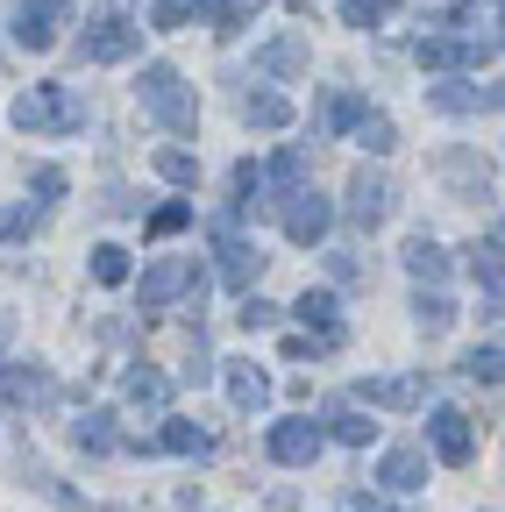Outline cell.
I'll use <instances>...</instances> for the list:
<instances>
[{"mask_svg":"<svg viewBox=\"0 0 505 512\" xmlns=\"http://www.w3.org/2000/svg\"><path fill=\"white\" fill-rule=\"evenodd\" d=\"M136 100H143V114L157 128H171V136H193V128H200V100H193V86H185L171 64H143Z\"/></svg>","mask_w":505,"mask_h":512,"instance_id":"obj_1","label":"cell"},{"mask_svg":"<svg viewBox=\"0 0 505 512\" xmlns=\"http://www.w3.org/2000/svg\"><path fill=\"white\" fill-rule=\"evenodd\" d=\"M8 121L29 128V136H79V128H86V100L72 86H29L8 107Z\"/></svg>","mask_w":505,"mask_h":512,"instance_id":"obj_2","label":"cell"},{"mask_svg":"<svg viewBox=\"0 0 505 512\" xmlns=\"http://www.w3.org/2000/svg\"><path fill=\"white\" fill-rule=\"evenodd\" d=\"M413 57L427 64V72H470V64L491 57V36L484 29H449V36H420Z\"/></svg>","mask_w":505,"mask_h":512,"instance_id":"obj_3","label":"cell"},{"mask_svg":"<svg viewBox=\"0 0 505 512\" xmlns=\"http://www.w3.org/2000/svg\"><path fill=\"white\" fill-rule=\"evenodd\" d=\"M143 50V29L129 15H93L86 36H79V57L86 64H121V57H136Z\"/></svg>","mask_w":505,"mask_h":512,"instance_id":"obj_4","label":"cell"},{"mask_svg":"<svg viewBox=\"0 0 505 512\" xmlns=\"http://www.w3.org/2000/svg\"><path fill=\"white\" fill-rule=\"evenodd\" d=\"M214 256H221L214 271H221V285H228V292H249V285L264 278V256L235 235V214H221V221H214Z\"/></svg>","mask_w":505,"mask_h":512,"instance_id":"obj_5","label":"cell"},{"mask_svg":"<svg viewBox=\"0 0 505 512\" xmlns=\"http://www.w3.org/2000/svg\"><path fill=\"white\" fill-rule=\"evenodd\" d=\"M392 207H399L392 178L363 164V171L349 178V207H342V214H349V228H385V221H392Z\"/></svg>","mask_w":505,"mask_h":512,"instance_id":"obj_6","label":"cell"},{"mask_svg":"<svg viewBox=\"0 0 505 512\" xmlns=\"http://www.w3.org/2000/svg\"><path fill=\"white\" fill-rule=\"evenodd\" d=\"M278 221H285V235H292L299 249H313V242H321V235L335 228V207H328L313 185H299L292 200H278Z\"/></svg>","mask_w":505,"mask_h":512,"instance_id":"obj_7","label":"cell"},{"mask_svg":"<svg viewBox=\"0 0 505 512\" xmlns=\"http://www.w3.org/2000/svg\"><path fill=\"white\" fill-rule=\"evenodd\" d=\"M200 285V256H157V264L143 271V313H157V306H171L178 292H193Z\"/></svg>","mask_w":505,"mask_h":512,"instance_id":"obj_8","label":"cell"},{"mask_svg":"<svg viewBox=\"0 0 505 512\" xmlns=\"http://www.w3.org/2000/svg\"><path fill=\"white\" fill-rule=\"evenodd\" d=\"M72 15V0H15V43L22 50H50L57 29H65Z\"/></svg>","mask_w":505,"mask_h":512,"instance_id":"obj_9","label":"cell"},{"mask_svg":"<svg viewBox=\"0 0 505 512\" xmlns=\"http://www.w3.org/2000/svg\"><path fill=\"white\" fill-rule=\"evenodd\" d=\"M313 456H321V427H313V420L292 413V420L271 427V463H292V470H299V463H313Z\"/></svg>","mask_w":505,"mask_h":512,"instance_id":"obj_10","label":"cell"},{"mask_svg":"<svg viewBox=\"0 0 505 512\" xmlns=\"http://www.w3.org/2000/svg\"><path fill=\"white\" fill-rule=\"evenodd\" d=\"M434 456H441V463H456V470L477 456V434H470V420H463L456 406H434Z\"/></svg>","mask_w":505,"mask_h":512,"instance_id":"obj_11","label":"cell"},{"mask_svg":"<svg viewBox=\"0 0 505 512\" xmlns=\"http://www.w3.org/2000/svg\"><path fill=\"white\" fill-rule=\"evenodd\" d=\"M43 399H50V370H36V363L0 370V406H8V413H29V406H43Z\"/></svg>","mask_w":505,"mask_h":512,"instance_id":"obj_12","label":"cell"},{"mask_svg":"<svg viewBox=\"0 0 505 512\" xmlns=\"http://www.w3.org/2000/svg\"><path fill=\"white\" fill-rule=\"evenodd\" d=\"M434 171L449 178L463 200H484V192H491V164H484V157H470V150H441V157H434Z\"/></svg>","mask_w":505,"mask_h":512,"instance_id":"obj_13","label":"cell"},{"mask_svg":"<svg viewBox=\"0 0 505 512\" xmlns=\"http://www.w3.org/2000/svg\"><path fill=\"white\" fill-rule=\"evenodd\" d=\"M306 57H313L306 36H278V43L257 50V72H271V79H299V72H306Z\"/></svg>","mask_w":505,"mask_h":512,"instance_id":"obj_14","label":"cell"},{"mask_svg":"<svg viewBox=\"0 0 505 512\" xmlns=\"http://www.w3.org/2000/svg\"><path fill=\"white\" fill-rule=\"evenodd\" d=\"M228 370V399H235V413H257L264 399H271V377L257 370V363H221Z\"/></svg>","mask_w":505,"mask_h":512,"instance_id":"obj_15","label":"cell"},{"mask_svg":"<svg viewBox=\"0 0 505 512\" xmlns=\"http://www.w3.org/2000/svg\"><path fill=\"white\" fill-rule=\"evenodd\" d=\"M150 448H164V456H214V434L200 420H164V434Z\"/></svg>","mask_w":505,"mask_h":512,"instance_id":"obj_16","label":"cell"},{"mask_svg":"<svg viewBox=\"0 0 505 512\" xmlns=\"http://www.w3.org/2000/svg\"><path fill=\"white\" fill-rule=\"evenodd\" d=\"M292 313L306 320V328H313V335H328V342H342V306H335V292H313V285H306Z\"/></svg>","mask_w":505,"mask_h":512,"instance_id":"obj_17","label":"cell"},{"mask_svg":"<svg viewBox=\"0 0 505 512\" xmlns=\"http://www.w3.org/2000/svg\"><path fill=\"white\" fill-rule=\"evenodd\" d=\"M377 484H392V491H420V484H427V456H420V448H392V456L377 463Z\"/></svg>","mask_w":505,"mask_h":512,"instance_id":"obj_18","label":"cell"},{"mask_svg":"<svg viewBox=\"0 0 505 512\" xmlns=\"http://www.w3.org/2000/svg\"><path fill=\"white\" fill-rule=\"evenodd\" d=\"M406 271H413L420 285H441V278H449V249H441L434 235H413V242H406Z\"/></svg>","mask_w":505,"mask_h":512,"instance_id":"obj_19","label":"cell"},{"mask_svg":"<svg viewBox=\"0 0 505 512\" xmlns=\"http://www.w3.org/2000/svg\"><path fill=\"white\" fill-rule=\"evenodd\" d=\"M72 441L86 448V456H107V448H121V434H114V413H79Z\"/></svg>","mask_w":505,"mask_h":512,"instance_id":"obj_20","label":"cell"},{"mask_svg":"<svg viewBox=\"0 0 505 512\" xmlns=\"http://www.w3.org/2000/svg\"><path fill=\"white\" fill-rule=\"evenodd\" d=\"M363 399L370 406H420V384L413 377H363Z\"/></svg>","mask_w":505,"mask_h":512,"instance_id":"obj_21","label":"cell"},{"mask_svg":"<svg viewBox=\"0 0 505 512\" xmlns=\"http://www.w3.org/2000/svg\"><path fill=\"white\" fill-rule=\"evenodd\" d=\"M427 107L434 114H477V86L470 79H441V86H427Z\"/></svg>","mask_w":505,"mask_h":512,"instance_id":"obj_22","label":"cell"},{"mask_svg":"<svg viewBox=\"0 0 505 512\" xmlns=\"http://www.w3.org/2000/svg\"><path fill=\"white\" fill-rule=\"evenodd\" d=\"M242 121H249V128H285V121H292V100H285V93H249V100H242Z\"/></svg>","mask_w":505,"mask_h":512,"instance_id":"obj_23","label":"cell"},{"mask_svg":"<svg viewBox=\"0 0 505 512\" xmlns=\"http://www.w3.org/2000/svg\"><path fill=\"white\" fill-rule=\"evenodd\" d=\"M356 143H363L370 157H392V150H399V128H392V114H363V121H356Z\"/></svg>","mask_w":505,"mask_h":512,"instance_id":"obj_24","label":"cell"},{"mask_svg":"<svg viewBox=\"0 0 505 512\" xmlns=\"http://www.w3.org/2000/svg\"><path fill=\"white\" fill-rule=\"evenodd\" d=\"M413 313H420V328H427V335H441V328L456 320L449 292H434V285H420V292H413Z\"/></svg>","mask_w":505,"mask_h":512,"instance_id":"obj_25","label":"cell"},{"mask_svg":"<svg viewBox=\"0 0 505 512\" xmlns=\"http://www.w3.org/2000/svg\"><path fill=\"white\" fill-rule=\"evenodd\" d=\"M129 399H136V406H164V399H171V377H157L150 363H136V370H129Z\"/></svg>","mask_w":505,"mask_h":512,"instance_id":"obj_26","label":"cell"},{"mask_svg":"<svg viewBox=\"0 0 505 512\" xmlns=\"http://www.w3.org/2000/svg\"><path fill=\"white\" fill-rule=\"evenodd\" d=\"M221 8V0H157V29H185V22H193V15H214Z\"/></svg>","mask_w":505,"mask_h":512,"instance_id":"obj_27","label":"cell"},{"mask_svg":"<svg viewBox=\"0 0 505 512\" xmlns=\"http://www.w3.org/2000/svg\"><path fill=\"white\" fill-rule=\"evenodd\" d=\"M93 278H100V285H129V249H121V242H100V249H93Z\"/></svg>","mask_w":505,"mask_h":512,"instance_id":"obj_28","label":"cell"},{"mask_svg":"<svg viewBox=\"0 0 505 512\" xmlns=\"http://www.w3.org/2000/svg\"><path fill=\"white\" fill-rule=\"evenodd\" d=\"M157 178H171V185H200V157H193V150H157Z\"/></svg>","mask_w":505,"mask_h":512,"instance_id":"obj_29","label":"cell"},{"mask_svg":"<svg viewBox=\"0 0 505 512\" xmlns=\"http://www.w3.org/2000/svg\"><path fill=\"white\" fill-rule=\"evenodd\" d=\"M370 107H363V93H328V107H321V121L328 128H356Z\"/></svg>","mask_w":505,"mask_h":512,"instance_id":"obj_30","label":"cell"},{"mask_svg":"<svg viewBox=\"0 0 505 512\" xmlns=\"http://www.w3.org/2000/svg\"><path fill=\"white\" fill-rule=\"evenodd\" d=\"M470 278H477V285H498V278H505L498 242H470Z\"/></svg>","mask_w":505,"mask_h":512,"instance_id":"obj_31","label":"cell"},{"mask_svg":"<svg viewBox=\"0 0 505 512\" xmlns=\"http://www.w3.org/2000/svg\"><path fill=\"white\" fill-rule=\"evenodd\" d=\"M328 434H335V441H349V448H363V441H370V420L342 406V413H328Z\"/></svg>","mask_w":505,"mask_h":512,"instance_id":"obj_32","label":"cell"},{"mask_svg":"<svg viewBox=\"0 0 505 512\" xmlns=\"http://www.w3.org/2000/svg\"><path fill=\"white\" fill-rule=\"evenodd\" d=\"M178 228H193V207H185V200H171V207H157L150 214V235L164 242V235H178Z\"/></svg>","mask_w":505,"mask_h":512,"instance_id":"obj_33","label":"cell"},{"mask_svg":"<svg viewBox=\"0 0 505 512\" xmlns=\"http://www.w3.org/2000/svg\"><path fill=\"white\" fill-rule=\"evenodd\" d=\"M385 8H392V0H342L349 29H377V22H385Z\"/></svg>","mask_w":505,"mask_h":512,"instance_id":"obj_34","label":"cell"},{"mask_svg":"<svg viewBox=\"0 0 505 512\" xmlns=\"http://www.w3.org/2000/svg\"><path fill=\"white\" fill-rule=\"evenodd\" d=\"M235 320H242V328H271L278 306H271V299H242V313H235Z\"/></svg>","mask_w":505,"mask_h":512,"instance_id":"obj_35","label":"cell"},{"mask_svg":"<svg viewBox=\"0 0 505 512\" xmlns=\"http://www.w3.org/2000/svg\"><path fill=\"white\" fill-rule=\"evenodd\" d=\"M36 192H43V200H57V192H65V171H57V164H36V178H29Z\"/></svg>","mask_w":505,"mask_h":512,"instance_id":"obj_36","label":"cell"},{"mask_svg":"<svg viewBox=\"0 0 505 512\" xmlns=\"http://www.w3.org/2000/svg\"><path fill=\"white\" fill-rule=\"evenodd\" d=\"M484 313H498V320H505V278L491 285V299H484Z\"/></svg>","mask_w":505,"mask_h":512,"instance_id":"obj_37","label":"cell"},{"mask_svg":"<svg viewBox=\"0 0 505 512\" xmlns=\"http://www.w3.org/2000/svg\"><path fill=\"white\" fill-rule=\"evenodd\" d=\"M349 512H392L385 498H349Z\"/></svg>","mask_w":505,"mask_h":512,"instance_id":"obj_38","label":"cell"},{"mask_svg":"<svg viewBox=\"0 0 505 512\" xmlns=\"http://www.w3.org/2000/svg\"><path fill=\"white\" fill-rule=\"evenodd\" d=\"M8 342H15V320H8V313H0V349H8Z\"/></svg>","mask_w":505,"mask_h":512,"instance_id":"obj_39","label":"cell"},{"mask_svg":"<svg viewBox=\"0 0 505 512\" xmlns=\"http://www.w3.org/2000/svg\"><path fill=\"white\" fill-rule=\"evenodd\" d=\"M498 22H505V0H498Z\"/></svg>","mask_w":505,"mask_h":512,"instance_id":"obj_40","label":"cell"},{"mask_svg":"<svg viewBox=\"0 0 505 512\" xmlns=\"http://www.w3.org/2000/svg\"><path fill=\"white\" fill-rule=\"evenodd\" d=\"M498 235H505V221H498Z\"/></svg>","mask_w":505,"mask_h":512,"instance_id":"obj_41","label":"cell"}]
</instances>
